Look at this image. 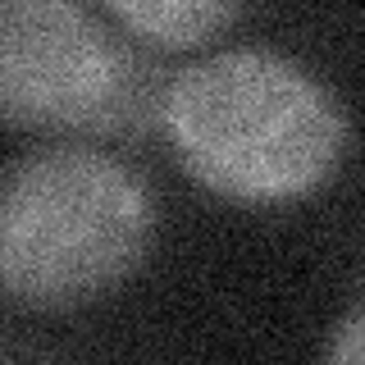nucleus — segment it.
Here are the masks:
<instances>
[{
    "mask_svg": "<svg viewBox=\"0 0 365 365\" xmlns=\"http://www.w3.org/2000/svg\"><path fill=\"white\" fill-rule=\"evenodd\" d=\"M123 83L106 19L73 0H0V123L78 128L101 119Z\"/></svg>",
    "mask_w": 365,
    "mask_h": 365,
    "instance_id": "obj_3",
    "label": "nucleus"
},
{
    "mask_svg": "<svg viewBox=\"0 0 365 365\" xmlns=\"http://www.w3.org/2000/svg\"><path fill=\"white\" fill-rule=\"evenodd\" d=\"M110 19L123 23L146 46L187 51V46H205L210 37L228 32L242 19V5L233 0H114Z\"/></svg>",
    "mask_w": 365,
    "mask_h": 365,
    "instance_id": "obj_4",
    "label": "nucleus"
},
{
    "mask_svg": "<svg viewBox=\"0 0 365 365\" xmlns=\"http://www.w3.org/2000/svg\"><path fill=\"white\" fill-rule=\"evenodd\" d=\"M160 128L182 174L205 192L279 205L329 182L347 146V110L292 55L224 46L169 78Z\"/></svg>",
    "mask_w": 365,
    "mask_h": 365,
    "instance_id": "obj_1",
    "label": "nucleus"
},
{
    "mask_svg": "<svg viewBox=\"0 0 365 365\" xmlns=\"http://www.w3.org/2000/svg\"><path fill=\"white\" fill-rule=\"evenodd\" d=\"M319 365H365V311L351 306L342 315V324L324 342V361Z\"/></svg>",
    "mask_w": 365,
    "mask_h": 365,
    "instance_id": "obj_5",
    "label": "nucleus"
},
{
    "mask_svg": "<svg viewBox=\"0 0 365 365\" xmlns=\"http://www.w3.org/2000/svg\"><path fill=\"white\" fill-rule=\"evenodd\" d=\"M155 192L87 142L32 146L0 169V288L37 311L114 292L151 256Z\"/></svg>",
    "mask_w": 365,
    "mask_h": 365,
    "instance_id": "obj_2",
    "label": "nucleus"
}]
</instances>
